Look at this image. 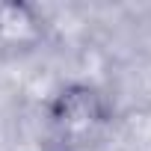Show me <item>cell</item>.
Wrapping results in <instances>:
<instances>
[{"mask_svg":"<svg viewBox=\"0 0 151 151\" xmlns=\"http://www.w3.org/2000/svg\"><path fill=\"white\" fill-rule=\"evenodd\" d=\"M47 124L68 145H89L113 122L110 98L92 83H65L47 101Z\"/></svg>","mask_w":151,"mask_h":151,"instance_id":"cell-1","label":"cell"}]
</instances>
